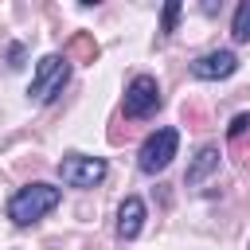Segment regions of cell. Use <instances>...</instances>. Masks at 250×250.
Instances as JSON below:
<instances>
[{
	"instance_id": "1",
	"label": "cell",
	"mask_w": 250,
	"mask_h": 250,
	"mask_svg": "<svg viewBox=\"0 0 250 250\" xmlns=\"http://www.w3.org/2000/svg\"><path fill=\"white\" fill-rule=\"evenodd\" d=\"M59 199H62V191H59L55 184L35 180V184L20 188V191L8 199V219H12L16 227H31V223H39L43 215H51V211L59 207Z\"/></svg>"
},
{
	"instance_id": "2",
	"label": "cell",
	"mask_w": 250,
	"mask_h": 250,
	"mask_svg": "<svg viewBox=\"0 0 250 250\" xmlns=\"http://www.w3.org/2000/svg\"><path fill=\"white\" fill-rule=\"evenodd\" d=\"M66 82H70V59L59 55V51H51V55L39 59V66H35V74H31V86H27V98L39 102V105H51V102L62 94Z\"/></svg>"
},
{
	"instance_id": "3",
	"label": "cell",
	"mask_w": 250,
	"mask_h": 250,
	"mask_svg": "<svg viewBox=\"0 0 250 250\" xmlns=\"http://www.w3.org/2000/svg\"><path fill=\"white\" fill-rule=\"evenodd\" d=\"M176 148H180V133H176L172 125H164V129L148 133L145 145L137 148V168H141L145 176H156V172H164V168L172 164Z\"/></svg>"
},
{
	"instance_id": "4",
	"label": "cell",
	"mask_w": 250,
	"mask_h": 250,
	"mask_svg": "<svg viewBox=\"0 0 250 250\" xmlns=\"http://www.w3.org/2000/svg\"><path fill=\"white\" fill-rule=\"evenodd\" d=\"M105 172H109V164H105L102 156L66 152V156L59 160V180H62L66 188H98V184L105 180Z\"/></svg>"
},
{
	"instance_id": "5",
	"label": "cell",
	"mask_w": 250,
	"mask_h": 250,
	"mask_svg": "<svg viewBox=\"0 0 250 250\" xmlns=\"http://www.w3.org/2000/svg\"><path fill=\"white\" fill-rule=\"evenodd\" d=\"M121 109H125V117H133V121L152 117V113L160 109V82H156L152 74H137V78L125 86Z\"/></svg>"
},
{
	"instance_id": "6",
	"label": "cell",
	"mask_w": 250,
	"mask_h": 250,
	"mask_svg": "<svg viewBox=\"0 0 250 250\" xmlns=\"http://www.w3.org/2000/svg\"><path fill=\"white\" fill-rule=\"evenodd\" d=\"M234 70H238L234 51H207L191 62V78H199V82H219V78H230Z\"/></svg>"
},
{
	"instance_id": "7",
	"label": "cell",
	"mask_w": 250,
	"mask_h": 250,
	"mask_svg": "<svg viewBox=\"0 0 250 250\" xmlns=\"http://www.w3.org/2000/svg\"><path fill=\"white\" fill-rule=\"evenodd\" d=\"M145 199L141 195H125V203L117 207V238L121 242H133L141 230H145Z\"/></svg>"
},
{
	"instance_id": "8",
	"label": "cell",
	"mask_w": 250,
	"mask_h": 250,
	"mask_svg": "<svg viewBox=\"0 0 250 250\" xmlns=\"http://www.w3.org/2000/svg\"><path fill=\"white\" fill-rule=\"evenodd\" d=\"M219 172V148L215 145H203L195 156H191V164H188V172H184V184L188 188H199L203 180H211Z\"/></svg>"
},
{
	"instance_id": "9",
	"label": "cell",
	"mask_w": 250,
	"mask_h": 250,
	"mask_svg": "<svg viewBox=\"0 0 250 250\" xmlns=\"http://www.w3.org/2000/svg\"><path fill=\"white\" fill-rule=\"evenodd\" d=\"M230 39L234 43H250V0H242L234 8V20H230Z\"/></svg>"
},
{
	"instance_id": "10",
	"label": "cell",
	"mask_w": 250,
	"mask_h": 250,
	"mask_svg": "<svg viewBox=\"0 0 250 250\" xmlns=\"http://www.w3.org/2000/svg\"><path fill=\"white\" fill-rule=\"evenodd\" d=\"M180 12H184V8H180V0H168V4H164V16H160V35H172V31H176Z\"/></svg>"
},
{
	"instance_id": "11",
	"label": "cell",
	"mask_w": 250,
	"mask_h": 250,
	"mask_svg": "<svg viewBox=\"0 0 250 250\" xmlns=\"http://www.w3.org/2000/svg\"><path fill=\"white\" fill-rule=\"evenodd\" d=\"M246 125H250V113H234V117H230V125H227V137H242V133H246Z\"/></svg>"
},
{
	"instance_id": "12",
	"label": "cell",
	"mask_w": 250,
	"mask_h": 250,
	"mask_svg": "<svg viewBox=\"0 0 250 250\" xmlns=\"http://www.w3.org/2000/svg\"><path fill=\"white\" fill-rule=\"evenodd\" d=\"M23 55H27V51H23V43H12V47H8V66H12V70H20V66H23Z\"/></svg>"
},
{
	"instance_id": "13",
	"label": "cell",
	"mask_w": 250,
	"mask_h": 250,
	"mask_svg": "<svg viewBox=\"0 0 250 250\" xmlns=\"http://www.w3.org/2000/svg\"><path fill=\"white\" fill-rule=\"evenodd\" d=\"M246 250H250V246H246Z\"/></svg>"
}]
</instances>
